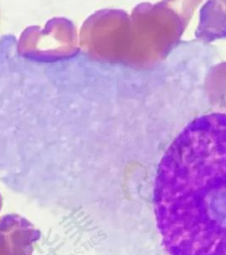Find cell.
Returning a JSON list of instances; mask_svg holds the SVG:
<instances>
[{
    "label": "cell",
    "instance_id": "obj_1",
    "mask_svg": "<svg viewBox=\"0 0 226 255\" xmlns=\"http://www.w3.org/2000/svg\"><path fill=\"white\" fill-rule=\"evenodd\" d=\"M154 209L169 255H226V114L192 121L164 153Z\"/></svg>",
    "mask_w": 226,
    "mask_h": 255
},
{
    "label": "cell",
    "instance_id": "obj_2",
    "mask_svg": "<svg viewBox=\"0 0 226 255\" xmlns=\"http://www.w3.org/2000/svg\"><path fill=\"white\" fill-rule=\"evenodd\" d=\"M130 45L125 65L148 67L166 57L187 24L163 1L140 3L130 15Z\"/></svg>",
    "mask_w": 226,
    "mask_h": 255
},
{
    "label": "cell",
    "instance_id": "obj_3",
    "mask_svg": "<svg viewBox=\"0 0 226 255\" xmlns=\"http://www.w3.org/2000/svg\"><path fill=\"white\" fill-rule=\"evenodd\" d=\"M130 15L124 10L104 9L82 24L80 46L91 59L125 65L130 45Z\"/></svg>",
    "mask_w": 226,
    "mask_h": 255
},
{
    "label": "cell",
    "instance_id": "obj_4",
    "mask_svg": "<svg viewBox=\"0 0 226 255\" xmlns=\"http://www.w3.org/2000/svg\"><path fill=\"white\" fill-rule=\"evenodd\" d=\"M80 51L78 34L74 22L63 17L49 19L43 28L31 26L18 42V52L36 62H57L74 58Z\"/></svg>",
    "mask_w": 226,
    "mask_h": 255
},
{
    "label": "cell",
    "instance_id": "obj_5",
    "mask_svg": "<svg viewBox=\"0 0 226 255\" xmlns=\"http://www.w3.org/2000/svg\"><path fill=\"white\" fill-rule=\"evenodd\" d=\"M195 35L205 42L226 37V0H208L203 4Z\"/></svg>",
    "mask_w": 226,
    "mask_h": 255
},
{
    "label": "cell",
    "instance_id": "obj_6",
    "mask_svg": "<svg viewBox=\"0 0 226 255\" xmlns=\"http://www.w3.org/2000/svg\"><path fill=\"white\" fill-rule=\"evenodd\" d=\"M185 23L188 24L203 0H162Z\"/></svg>",
    "mask_w": 226,
    "mask_h": 255
},
{
    "label": "cell",
    "instance_id": "obj_7",
    "mask_svg": "<svg viewBox=\"0 0 226 255\" xmlns=\"http://www.w3.org/2000/svg\"><path fill=\"white\" fill-rule=\"evenodd\" d=\"M0 255H8L6 253H4V250L2 248H0Z\"/></svg>",
    "mask_w": 226,
    "mask_h": 255
},
{
    "label": "cell",
    "instance_id": "obj_8",
    "mask_svg": "<svg viewBox=\"0 0 226 255\" xmlns=\"http://www.w3.org/2000/svg\"><path fill=\"white\" fill-rule=\"evenodd\" d=\"M1 206H2V198L0 196V209H1Z\"/></svg>",
    "mask_w": 226,
    "mask_h": 255
}]
</instances>
